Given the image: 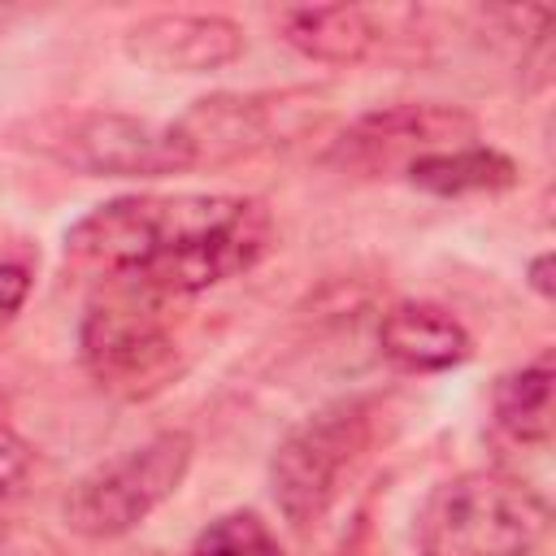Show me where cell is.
Returning <instances> with one entry per match:
<instances>
[{
  "label": "cell",
  "instance_id": "obj_1",
  "mask_svg": "<svg viewBox=\"0 0 556 556\" xmlns=\"http://www.w3.org/2000/svg\"><path fill=\"white\" fill-rule=\"evenodd\" d=\"M4 139L91 178H161L195 169L191 148L174 122L117 109H43L13 122Z\"/></svg>",
  "mask_w": 556,
  "mask_h": 556
},
{
  "label": "cell",
  "instance_id": "obj_2",
  "mask_svg": "<svg viewBox=\"0 0 556 556\" xmlns=\"http://www.w3.org/2000/svg\"><path fill=\"white\" fill-rule=\"evenodd\" d=\"M239 195H117L78 217L65 235V261L83 274L130 282L156 261L230 217Z\"/></svg>",
  "mask_w": 556,
  "mask_h": 556
},
{
  "label": "cell",
  "instance_id": "obj_3",
  "mask_svg": "<svg viewBox=\"0 0 556 556\" xmlns=\"http://www.w3.org/2000/svg\"><path fill=\"white\" fill-rule=\"evenodd\" d=\"M552 526L547 500L517 473L469 469L417 508L421 556H530Z\"/></svg>",
  "mask_w": 556,
  "mask_h": 556
},
{
  "label": "cell",
  "instance_id": "obj_4",
  "mask_svg": "<svg viewBox=\"0 0 556 556\" xmlns=\"http://www.w3.org/2000/svg\"><path fill=\"white\" fill-rule=\"evenodd\" d=\"M382 417H387L382 395H348L317 408L295 430H287V439L269 460V486L278 513L295 530H313L339 504L343 486L378 447Z\"/></svg>",
  "mask_w": 556,
  "mask_h": 556
},
{
  "label": "cell",
  "instance_id": "obj_5",
  "mask_svg": "<svg viewBox=\"0 0 556 556\" xmlns=\"http://www.w3.org/2000/svg\"><path fill=\"white\" fill-rule=\"evenodd\" d=\"M195 443L187 430H161L148 443L87 469L61 500V517L83 539H122L143 526L191 473Z\"/></svg>",
  "mask_w": 556,
  "mask_h": 556
},
{
  "label": "cell",
  "instance_id": "obj_6",
  "mask_svg": "<svg viewBox=\"0 0 556 556\" xmlns=\"http://www.w3.org/2000/svg\"><path fill=\"white\" fill-rule=\"evenodd\" d=\"M83 369L122 400H148L178 374V343L161 317V300L122 287L96 300L78 326Z\"/></svg>",
  "mask_w": 556,
  "mask_h": 556
},
{
  "label": "cell",
  "instance_id": "obj_7",
  "mask_svg": "<svg viewBox=\"0 0 556 556\" xmlns=\"http://www.w3.org/2000/svg\"><path fill=\"white\" fill-rule=\"evenodd\" d=\"M473 139H478V117L469 109L443 100H400L361 113L334 139L330 161L356 174H387V169H408L417 156L465 148Z\"/></svg>",
  "mask_w": 556,
  "mask_h": 556
},
{
  "label": "cell",
  "instance_id": "obj_8",
  "mask_svg": "<svg viewBox=\"0 0 556 556\" xmlns=\"http://www.w3.org/2000/svg\"><path fill=\"white\" fill-rule=\"evenodd\" d=\"M274 248V217L261 200L252 195H239V204L230 208L226 222H217L208 235L191 239L187 248H178L174 256L156 261L152 269H143L139 278L122 282V287H135L152 300H178V295H195V291H208L226 278H239L248 274L252 265L265 261V252Z\"/></svg>",
  "mask_w": 556,
  "mask_h": 556
},
{
  "label": "cell",
  "instance_id": "obj_9",
  "mask_svg": "<svg viewBox=\"0 0 556 556\" xmlns=\"http://www.w3.org/2000/svg\"><path fill=\"white\" fill-rule=\"evenodd\" d=\"M295 96L300 91H282V96L217 91V96L195 100L182 117H174V126L191 148V165H226V161L265 152L300 135L304 113L300 104H291Z\"/></svg>",
  "mask_w": 556,
  "mask_h": 556
},
{
  "label": "cell",
  "instance_id": "obj_10",
  "mask_svg": "<svg viewBox=\"0 0 556 556\" xmlns=\"http://www.w3.org/2000/svg\"><path fill=\"white\" fill-rule=\"evenodd\" d=\"M122 52L152 74H213L243 52V26L222 13H152L122 35Z\"/></svg>",
  "mask_w": 556,
  "mask_h": 556
},
{
  "label": "cell",
  "instance_id": "obj_11",
  "mask_svg": "<svg viewBox=\"0 0 556 556\" xmlns=\"http://www.w3.org/2000/svg\"><path fill=\"white\" fill-rule=\"evenodd\" d=\"M378 343L382 356L408 374H443L473 356L469 330L447 308L426 300H404L387 308L378 321Z\"/></svg>",
  "mask_w": 556,
  "mask_h": 556
},
{
  "label": "cell",
  "instance_id": "obj_12",
  "mask_svg": "<svg viewBox=\"0 0 556 556\" xmlns=\"http://www.w3.org/2000/svg\"><path fill=\"white\" fill-rule=\"evenodd\" d=\"M278 39L291 43L308 61L356 65L378 43V22L361 4H295L274 17Z\"/></svg>",
  "mask_w": 556,
  "mask_h": 556
},
{
  "label": "cell",
  "instance_id": "obj_13",
  "mask_svg": "<svg viewBox=\"0 0 556 556\" xmlns=\"http://www.w3.org/2000/svg\"><path fill=\"white\" fill-rule=\"evenodd\" d=\"M404 174L413 187L430 195H482V191L491 195L517 182V161L491 143H465V148L417 156Z\"/></svg>",
  "mask_w": 556,
  "mask_h": 556
},
{
  "label": "cell",
  "instance_id": "obj_14",
  "mask_svg": "<svg viewBox=\"0 0 556 556\" xmlns=\"http://www.w3.org/2000/svg\"><path fill=\"white\" fill-rule=\"evenodd\" d=\"M552 387H556V374H552V356H539L521 369H508L495 378V391H491V413H495V426L517 439V443H530V447H543L552 439Z\"/></svg>",
  "mask_w": 556,
  "mask_h": 556
},
{
  "label": "cell",
  "instance_id": "obj_15",
  "mask_svg": "<svg viewBox=\"0 0 556 556\" xmlns=\"http://www.w3.org/2000/svg\"><path fill=\"white\" fill-rule=\"evenodd\" d=\"M191 556H282V543L261 513L230 508L195 534Z\"/></svg>",
  "mask_w": 556,
  "mask_h": 556
},
{
  "label": "cell",
  "instance_id": "obj_16",
  "mask_svg": "<svg viewBox=\"0 0 556 556\" xmlns=\"http://www.w3.org/2000/svg\"><path fill=\"white\" fill-rule=\"evenodd\" d=\"M30 469H35V456H30L26 439L0 421V504H13L26 491Z\"/></svg>",
  "mask_w": 556,
  "mask_h": 556
},
{
  "label": "cell",
  "instance_id": "obj_17",
  "mask_svg": "<svg viewBox=\"0 0 556 556\" xmlns=\"http://www.w3.org/2000/svg\"><path fill=\"white\" fill-rule=\"evenodd\" d=\"M30 295V269L17 261H0V326L9 317H17V308Z\"/></svg>",
  "mask_w": 556,
  "mask_h": 556
},
{
  "label": "cell",
  "instance_id": "obj_18",
  "mask_svg": "<svg viewBox=\"0 0 556 556\" xmlns=\"http://www.w3.org/2000/svg\"><path fill=\"white\" fill-rule=\"evenodd\" d=\"M552 269H556V256H552V252H539V256L530 261V269H526V282H530V291H534V295H543V300H552V295H556Z\"/></svg>",
  "mask_w": 556,
  "mask_h": 556
}]
</instances>
